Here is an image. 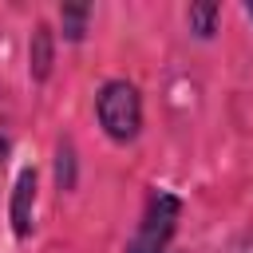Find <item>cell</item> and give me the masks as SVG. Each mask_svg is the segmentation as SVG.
<instances>
[{"instance_id":"1","label":"cell","mask_w":253,"mask_h":253,"mask_svg":"<svg viewBox=\"0 0 253 253\" xmlns=\"http://www.w3.org/2000/svg\"><path fill=\"white\" fill-rule=\"evenodd\" d=\"M182 221V198L174 190H146L142 213L134 221V233L126 237L123 253H170V241Z\"/></svg>"},{"instance_id":"2","label":"cell","mask_w":253,"mask_h":253,"mask_svg":"<svg viewBox=\"0 0 253 253\" xmlns=\"http://www.w3.org/2000/svg\"><path fill=\"white\" fill-rule=\"evenodd\" d=\"M95 119L103 134L119 146L142 134V95L130 79H103L95 91Z\"/></svg>"},{"instance_id":"3","label":"cell","mask_w":253,"mask_h":253,"mask_svg":"<svg viewBox=\"0 0 253 253\" xmlns=\"http://www.w3.org/2000/svg\"><path fill=\"white\" fill-rule=\"evenodd\" d=\"M36 198H40V170L36 166H24L12 182V198H8V221H12V233L24 241L32 237L36 229Z\"/></svg>"},{"instance_id":"4","label":"cell","mask_w":253,"mask_h":253,"mask_svg":"<svg viewBox=\"0 0 253 253\" xmlns=\"http://www.w3.org/2000/svg\"><path fill=\"white\" fill-rule=\"evenodd\" d=\"M51 63H55V32L51 24H36L32 28V40H28V75L36 83H43L51 75Z\"/></svg>"},{"instance_id":"5","label":"cell","mask_w":253,"mask_h":253,"mask_svg":"<svg viewBox=\"0 0 253 253\" xmlns=\"http://www.w3.org/2000/svg\"><path fill=\"white\" fill-rule=\"evenodd\" d=\"M87 24H91V4H63L59 8V32L67 43H79L87 36Z\"/></svg>"},{"instance_id":"6","label":"cell","mask_w":253,"mask_h":253,"mask_svg":"<svg viewBox=\"0 0 253 253\" xmlns=\"http://www.w3.org/2000/svg\"><path fill=\"white\" fill-rule=\"evenodd\" d=\"M217 20H221V4H190L186 8V24L198 40H213Z\"/></svg>"},{"instance_id":"7","label":"cell","mask_w":253,"mask_h":253,"mask_svg":"<svg viewBox=\"0 0 253 253\" xmlns=\"http://www.w3.org/2000/svg\"><path fill=\"white\" fill-rule=\"evenodd\" d=\"M55 182H59V194L75 190V142L71 138H59L55 146Z\"/></svg>"},{"instance_id":"8","label":"cell","mask_w":253,"mask_h":253,"mask_svg":"<svg viewBox=\"0 0 253 253\" xmlns=\"http://www.w3.org/2000/svg\"><path fill=\"white\" fill-rule=\"evenodd\" d=\"M8 154H12V142H8V134H0V166L8 162Z\"/></svg>"},{"instance_id":"9","label":"cell","mask_w":253,"mask_h":253,"mask_svg":"<svg viewBox=\"0 0 253 253\" xmlns=\"http://www.w3.org/2000/svg\"><path fill=\"white\" fill-rule=\"evenodd\" d=\"M245 16H249V20H253V4H245Z\"/></svg>"}]
</instances>
